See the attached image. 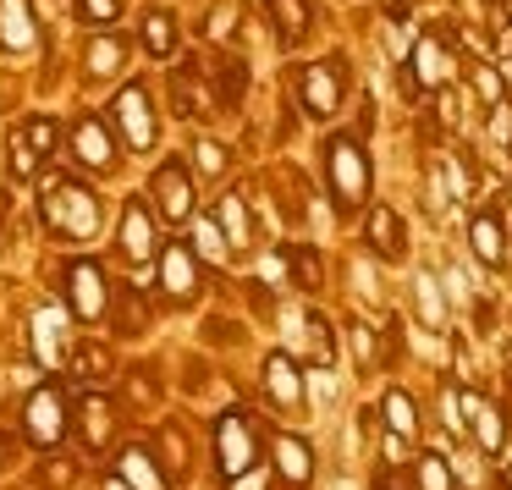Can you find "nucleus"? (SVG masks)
Listing matches in <instances>:
<instances>
[{"label":"nucleus","mask_w":512,"mask_h":490,"mask_svg":"<svg viewBox=\"0 0 512 490\" xmlns=\"http://www.w3.org/2000/svg\"><path fill=\"white\" fill-rule=\"evenodd\" d=\"M298 94H303V111H309L314 122H331L336 105H342V83H336L331 67H303Z\"/></svg>","instance_id":"obj_4"},{"label":"nucleus","mask_w":512,"mask_h":490,"mask_svg":"<svg viewBox=\"0 0 512 490\" xmlns=\"http://www.w3.org/2000/svg\"><path fill=\"white\" fill-rule=\"evenodd\" d=\"M72 155H78L83 166H94V171L116 166V160H111V138H105L100 116H83V122L72 127Z\"/></svg>","instance_id":"obj_12"},{"label":"nucleus","mask_w":512,"mask_h":490,"mask_svg":"<svg viewBox=\"0 0 512 490\" xmlns=\"http://www.w3.org/2000/svg\"><path fill=\"white\" fill-rule=\"evenodd\" d=\"M122 254L127 259H149V254H155V221H149L144 199H127V210H122Z\"/></svg>","instance_id":"obj_10"},{"label":"nucleus","mask_w":512,"mask_h":490,"mask_svg":"<svg viewBox=\"0 0 512 490\" xmlns=\"http://www.w3.org/2000/svg\"><path fill=\"white\" fill-rule=\"evenodd\" d=\"M34 160L39 149L28 144V133H12V177H34Z\"/></svg>","instance_id":"obj_31"},{"label":"nucleus","mask_w":512,"mask_h":490,"mask_svg":"<svg viewBox=\"0 0 512 490\" xmlns=\"http://www.w3.org/2000/svg\"><path fill=\"white\" fill-rule=\"evenodd\" d=\"M353 347H358V358H375V336L364 325H353Z\"/></svg>","instance_id":"obj_38"},{"label":"nucleus","mask_w":512,"mask_h":490,"mask_svg":"<svg viewBox=\"0 0 512 490\" xmlns=\"http://www.w3.org/2000/svg\"><path fill=\"white\" fill-rule=\"evenodd\" d=\"M408 72H419L424 89H441V83L452 78V50H446L441 39H419V50H413V67H408Z\"/></svg>","instance_id":"obj_14"},{"label":"nucleus","mask_w":512,"mask_h":490,"mask_svg":"<svg viewBox=\"0 0 512 490\" xmlns=\"http://www.w3.org/2000/svg\"><path fill=\"white\" fill-rule=\"evenodd\" d=\"M160 287H166L177 303H188L193 292H199V270H193L188 248H166V259H160Z\"/></svg>","instance_id":"obj_13"},{"label":"nucleus","mask_w":512,"mask_h":490,"mask_svg":"<svg viewBox=\"0 0 512 490\" xmlns=\"http://www.w3.org/2000/svg\"><path fill=\"white\" fill-rule=\"evenodd\" d=\"M221 210H226V226H232V232H237V237H243V210H237V199H226V204H221Z\"/></svg>","instance_id":"obj_39"},{"label":"nucleus","mask_w":512,"mask_h":490,"mask_svg":"<svg viewBox=\"0 0 512 490\" xmlns=\"http://www.w3.org/2000/svg\"><path fill=\"white\" fill-rule=\"evenodd\" d=\"M111 490H127V485H122V479H111Z\"/></svg>","instance_id":"obj_40"},{"label":"nucleus","mask_w":512,"mask_h":490,"mask_svg":"<svg viewBox=\"0 0 512 490\" xmlns=\"http://www.w3.org/2000/svg\"><path fill=\"white\" fill-rule=\"evenodd\" d=\"M122 0H83V23H116Z\"/></svg>","instance_id":"obj_36"},{"label":"nucleus","mask_w":512,"mask_h":490,"mask_svg":"<svg viewBox=\"0 0 512 490\" xmlns=\"http://www.w3.org/2000/svg\"><path fill=\"white\" fill-rule=\"evenodd\" d=\"M72 369H78L83 380H111V369H116V364H111V353H105L100 342H83L78 353H72Z\"/></svg>","instance_id":"obj_23"},{"label":"nucleus","mask_w":512,"mask_h":490,"mask_svg":"<svg viewBox=\"0 0 512 490\" xmlns=\"http://www.w3.org/2000/svg\"><path fill=\"white\" fill-rule=\"evenodd\" d=\"M419 314H424V325H435V331H441V320H446V309H441V292H435V281L430 276H419Z\"/></svg>","instance_id":"obj_30"},{"label":"nucleus","mask_w":512,"mask_h":490,"mask_svg":"<svg viewBox=\"0 0 512 490\" xmlns=\"http://www.w3.org/2000/svg\"><path fill=\"white\" fill-rule=\"evenodd\" d=\"M116 61H122V45H116V39H94V50H89V78H111Z\"/></svg>","instance_id":"obj_27"},{"label":"nucleus","mask_w":512,"mask_h":490,"mask_svg":"<svg viewBox=\"0 0 512 490\" xmlns=\"http://www.w3.org/2000/svg\"><path fill=\"white\" fill-rule=\"evenodd\" d=\"M292 270H298V281H303V287H320V259H314L309 254V248H292Z\"/></svg>","instance_id":"obj_33"},{"label":"nucleus","mask_w":512,"mask_h":490,"mask_svg":"<svg viewBox=\"0 0 512 490\" xmlns=\"http://www.w3.org/2000/svg\"><path fill=\"white\" fill-rule=\"evenodd\" d=\"M270 12H276V28H281L287 45L309 28V0H270Z\"/></svg>","instance_id":"obj_21"},{"label":"nucleus","mask_w":512,"mask_h":490,"mask_svg":"<svg viewBox=\"0 0 512 490\" xmlns=\"http://www.w3.org/2000/svg\"><path fill=\"white\" fill-rule=\"evenodd\" d=\"M67 435V408H61V391H34L28 397V441L56 446Z\"/></svg>","instance_id":"obj_6"},{"label":"nucleus","mask_w":512,"mask_h":490,"mask_svg":"<svg viewBox=\"0 0 512 490\" xmlns=\"http://www.w3.org/2000/svg\"><path fill=\"white\" fill-rule=\"evenodd\" d=\"M122 479H127V485H138V490H160L155 463H149V452H138V446H127V452H122Z\"/></svg>","instance_id":"obj_24"},{"label":"nucleus","mask_w":512,"mask_h":490,"mask_svg":"<svg viewBox=\"0 0 512 490\" xmlns=\"http://www.w3.org/2000/svg\"><path fill=\"white\" fill-rule=\"evenodd\" d=\"M325 166H331V199L342 204V210H358L364 193H369V155H364V144L336 138V144L325 149Z\"/></svg>","instance_id":"obj_1"},{"label":"nucleus","mask_w":512,"mask_h":490,"mask_svg":"<svg viewBox=\"0 0 512 490\" xmlns=\"http://www.w3.org/2000/svg\"><path fill=\"white\" fill-rule=\"evenodd\" d=\"M193 160H199V171H210V177H221V171H226V149L221 144H199V149H193Z\"/></svg>","instance_id":"obj_35"},{"label":"nucleus","mask_w":512,"mask_h":490,"mask_svg":"<svg viewBox=\"0 0 512 490\" xmlns=\"http://www.w3.org/2000/svg\"><path fill=\"white\" fill-rule=\"evenodd\" d=\"M144 50H149V56H171V50H177V28H171L166 12H149L144 17Z\"/></svg>","instance_id":"obj_22"},{"label":"nucleus","mask_w":512,"mask_h":490,"mask_svg":"<svg viewBox=\"0 0 512 490\" xmlns=\"http://www.w3.org/2000/svg\"><path fill=\"white\" fill-rule=\"evenodd\" d=\"M364 243L375 248L380 259H402V254H408V226H402V215L391 210V204H375V210H369Z\"/></svg>","instance_id":"obj_5"},{"label":"nucleus","mask_w":512,"mask_h":490,"mask_svg":"<svg viewBox=\"0 0 512 490\" xmlns=\"http://www.w3.org/2000/svg\"><path fill=\"white\" fill-rule=\"evenodd\" d=\"M39 215H45V226L61 237H89L94 226H100V199L83 193V188H56V182H50V204Z\"/></svg>","instance_id":"obj_2"},{"label":"nucleus","mask_w":512,"mask_h":490,"mask_svg":"<svg viewBox=\"0 0 512 490\" xmlns=\"http://www.w3.org/2000/svg\"><path fill=\"white\" fill-rule=\"evenodd\" d=\"M419 490H452V468H446L441 452H424L419 457Z\"/></svg>","instance_id":"obj_25"},{"label":"nucleus","mask_w":512,"mask_h":490,"mask_svg":"<svg viewBox=\"0 0 512 490\" xmlns=\"http://www.w3.org/2000/svg\"><path fill=\"white\" fill-rule=\"evenodd\" d=\"M23 133H28V144H34L39 155H50V149H56V122H50V116H39V122H28Z\"/></svg>","instance_id":"obj_34"},{"label":"nucleus","mask_w":512,"mask_h":490,"mask_svg":"<svg viewBox=\"0 0 512 490\" xmlns=\"http://www.w3.org/2000/svg\"><path fill=\"white\" fill-rule=\"evenodd\" d=\"M468 243H474V254L485 259V265H501V254H507V232H501L496 215H474V221H468Z\"/></svg>","instance_id":"obj_17"},{"label":"nucleus","mask_w":512,"mask_h":490,"mask_svg":"<svg viewBox=\"0 0 512 490\" xmlns=\"http://www.w3.org/2000/svg\"><path fill=\"white\" fill-rule=\"evenodd\" d=\"M45 468H50V474H45L50 490H67L72 485V463H61V457H56V463H45Z\"/></svg>","instance_id":"obj_37"},{"label":"nucleus","mask_w":512,"mask_h":490,"mask_svg":"<svg viewBox=\"0 0 512 490\" xmlns=\"http://www.w3.org/2000/svg\"><path fill=\"white\" fill-rule=\"evenodd\" d=\"M265 386H270V397H276L281 408H292V402H298V369H292L287 353H270L265 358Z\"/></svg>","instance_id":"obj_19"},{"label":"nucleus","mask_w":512,"mask_h":490,"mask_svg":"<svg viewBox=\"0 0 512 490\" xmlns=\"http://www.w3.org/2000/svg\"><path fill=\"white\" fill-rule=\"evenodd\" d=\"M105 430H111V402H105V397H89V402H83V435L100 446Z\"/></svg>","instance_id":"obj_26"},{"label":"nucleus","mask_w":512,"mask_h":490,"mask_svg":"<svg viewBox=\"0 0 512 490\" xmlns=\"http://www.w3.org/2000/svg\"><path fill=\"white\" fill-rule=\"evenodd\" d=\"M171 100H177V111L188 116V122H215V100L199 89V72H182V78H171Z\"/></svg>","instance_id":"obj_15"},{"label":"nucleus","mask_w":512,"mask_h":490,"mask_svg":"<svg viewBox=\"0 0 512 490\" xmlns=\"http://www.w3.org/2000/svg\"><path fill=\"white\" fill-rule=\"evenodd\" d=\"M474 89H479V100H490V105L507 100V83H501L496 67H479V72H474Z\"/></svg>","instance_id":"obj_32"},{"label":"nucleus","mask_w":512,"mask_h":490,"mask_svg":"<svg viewBox=\"0 0 512 490\" xmlns=\"http://www.w3.org/2000/svg\"><path fill=\"white\" fill-rule=\"evenodd\" d=\"M0 45H6V50H28V45H34L28 0H0Z\"/></svg>","instance_id":"obj_16"},{"label":"nucleus","mask_w":512,"mask_h":490,"mask_svg":"<svg viewBox=\"0 0 512 490\" xmlns=\"http://www.w3.org/2000/svg\"><path fill=\"white\" fill-rule=\"evenodd\" d=\"M116 122H122V133H127V144H133V149L155 144V116H149V94L144 89H122V94H116Z\"/></svg>","instance_id":"obj_7"},{"label":"nucleus","mask_w":512,"mask_h":490,"mask_svg":"<svg viewBox=\"0 0 512 490\" xmlns=\"http://www.w3.org/2000/svg\"><path fill=\"white\" fill-rule=\"evenodd\" d=\"M276 468H281V479H287V485H309V474H314L309 441H303V435L276 430Z\"/></svg>","instance_id":"obj_11"},{"label":"nucleus","mask_w":512,"mask_h":490,"mask_svg":"<svg viewBox=\"0 0 512 490\" xmlns=\"http://www.w3.org/2000/svg\"><path fill=\"white\" fill-rule=\"evenodd\" d=\"M67 287H72V309L83 314V320H100L105 314V276L94 259H78V265L67 270Z\"/></svg>","instance_id":"obj_8"},{"label":"nucleus","mask_w":512,"mask_h":490,"mask_svg":"<svg viewBox=\"0 0 512 490\" xmlns=\"http://www.w3.org/2000/svg\"><path fill=\"white\" fill-rule=\"evenodd\" d=\"M155 199H160V210H166L171 221H188V215H193V182H188V171H182V166H160L155 171Z\"/></svg>","instance_id":"obj_9"},{"label":"nucleus","mask_w":512,"mask_h":490,"mask_svg":"<svg viewBox=\"0 0 512 490\" xmlns=\"http://www.w3.org/2000/svg\"><path fill=\"white\" fill-rule=\"evenodd\" d=\"M463 408H468V419H474L479 446H485V452H501V441H507V430H501V413L490 408V402H479L474 391H463Z\"/></svg>","instance_id":"obj_18"},{"label":"nucleus","mask_w":512,"mask_h":490,"mask_svg":"<svg viewBox=\"0 0 512 490\" xmlns=\"http://www.w3.org/2000/svg\"><path fill=\"white\" fill-rule=\"evenodd\" d=\"M215 463H221V479H243L254 468V435H248V419L226 413L215 424Z\"/></svg>","instance_id":"obj_3"},{"label":"nucleus","mask_w":512,"mask_h":490,"mask_svg":"<svg viewBox=\"0 0 512 490\" xmlns=\"http://www.w3.org/2000/svg\"><path fill=\"white\" fill-rule=\"evenodd\" d=\"M380 413H386V430H397V435H413V430H419V408H413L408 391H386Z\"/></svg>","instance_id":"obj_20"},{"label":"nucleus","mask_w":512,"mask_h":490,"mask_svg":"<svg viewBox=\"0 0 512 490\" xmlns=\"http://www.w3.org/2000/svg\"><path fill=\"white\" fill-rule=\"evenodd\" d=\"M309 353H314V364H331V358H336V342H331V325H325L320 314H309Z\"/></svg>","instance_id":"obj_29"},{"label":"nucleus","mask_w":512,"mask_h":490,"mask_svg":"<svg viewBox=\"0 0 512 490\" xmlns=\"http://www.w3.org/2000/svg\"><path fill=\"white\" fill-rule=\"evenodd\" d=\"M193 243H199L204 259H226V237H221V226H215L210 215H199V226H193Z\"/></svg>","instance_id":"obj_28"}]
</instances>
